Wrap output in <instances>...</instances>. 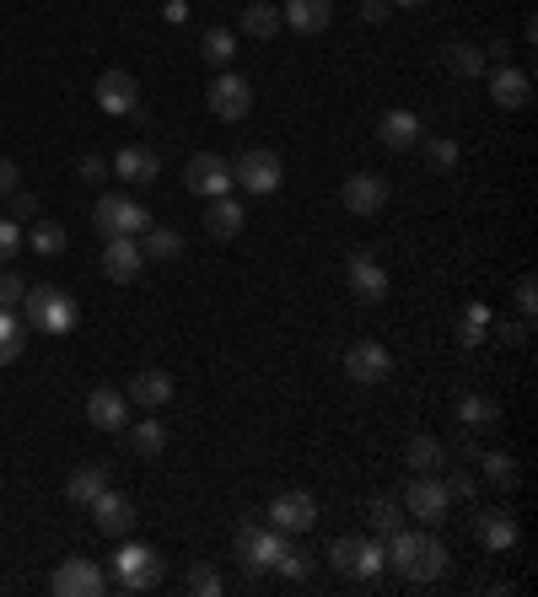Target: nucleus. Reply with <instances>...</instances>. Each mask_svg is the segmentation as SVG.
I'll return each instance as SVG.
<instances>
[{
	"instance_id": "nucleus-47",
	"label": "nucleus",
	"mask_w": 538,
	"mask_h": 597,
	"mask_svg": "<svg viewBox=\"0 0 538 597\" xmlns=\"http://www.w3.org/2000/svg\"><path fill=\"white\" fill-rule=\"evenodd\" d=\"M76 178H81V183H103V178H108V161H103V156H81Z\"/></svg>"
},
{
	"instance_id": "nucleus-17",
	"label": "nucleus",
	"mask_w": 538,
	"mask_h": 597,
	"mask_svg": "<svg viewBox=\"0 0 538 597\" xmlns=\"http://www.w3.org/2000/svg\"><path fill=\"white\" fill-rule=\"evenodd\" d=\"M490 103L507 108V114L528 108V103H534V76H528V70H512V65H496V70H490Z\"/></svg>"
},
{
	"instance_id": "nucleus-53",
	"label": "nucleus",
	"mask_w": 538,
	"mask_h": 597,
	"mask_svg": "<svg viewBox=\"0 0 538 597\" xmlns=\"http://www.w3.org/2000/svg\"><path fill=\"white\" fill-rule=\"evenodd\" d=\"M388 5H404V11H420V5H431V0H388Z\"/></svg>"
},
{
	"instance_id": "nucleus-25",
	"label": "nucleus",
	"mask_w": 538,
	"mask_h": 597,
	"mask_svg": "<svg viewBox=\"0 0 538 597\" xmlns=\"http://www.w3.org/2000/svg\"><path fill=\"white\" fill-rule=\"evenodd\" d=\"M103 490H108V468H103V463H87V468H76V473L65 479V495H71V506H92Z\"/></svg>"
},
{
	"instance_id": "nucleus-37",
	"label": "nucleus",
	"mask_w": 538,
	"mask_h": 597,
	"mask_svg": "<svg viewBox=\"0 0 538 597\" xmlns=\"http://www.w3.org/2000/svg\"><path fill=\"white\" fill-rule=\"evenodd\" d=\"M372 528H377V538H394V533L404 528V501L377 495V501H372Z\"/></svg>"
},
{
	"instance_id": "nucleus-23",
	"label": "nucleus",
	"mask_w": 538,
	"mask_h": 597,
	"mask_svg": "<svg viewBox=\"0 0 538 597\" xmlns=\"http://www.w3.org/2000/svg\"><path fill=\"white\" fill-rule=\"evenodd\" d=\"M377 141L388 151H414L420 146V114H409V108H388L383 119H377Z\"/></svg>"
},
{
	"instance_id": "nucleus-4",
	"label": "nucleus",
	"mask_w": 538,
	"mask_h": 597,
	"mask_svg": "<svg viewBox=\"0 0 538 597\" xmlns=\"http://www.w3.org/2000/svg\"><path fill=\"white\" fill-rule=\"evenodd\" d=\"M92 221H98L103 237H140L151 226V210L140 199H130V194H103L98 210H92Z\"/></svg>"
},
{
	"instance_id": "nucleus-31",
	"label": "nucleus",
	"mask_w": 538,
	"mask_h": 597,
	"mask_svg": "<svg viewBox=\"0 0 538 597\" xmlns=\"http://www.w3.org/2000/svg\"><path fill=\"white\" fill-rule=\"evenodd\" d=\"M447 70H452V76H463V81H474V76H485V70H490V60H485L474 43H463V38H458V43H447Z\"/></svg>"
},
{
	"instance_id": "nucleus-44",
	"label": "nucleus",
	"mask_w": 538,
	"mask_h": 597,
	"mask_svg": "<svg viewBox=\"0 0 538 597\" xmlns=\"http://www.w3.org/2000/svg\"><path fill=\"white\" fill-rule=\"evenodd\" d=\"M189 593H200V597H216V593H221V576H216L210 566H194V571H189Z\"/></svg>"
},
{
	"instance_id": "nucleus-26",
	"label": "nucleus",
	"mask_w": 538,
	"mask_h": 597,
	"mask_svg": "<svg viewBox=\"0 0 538 597\" xmlns=\"http://www.w3.org/2000/svg\"><path fill=\"white\" fill-rule=\"evenodd\" d=\"M458 420H463V431H490L501 420V404L490 393H463L458 399Z\"/></svg>"
},
{
	"instance_id": "nucleus-1",
	"label": "nucleus",
	"mask_w": 538,
	"mask_h": 597,
	"mask_svg": "<svg viewBox=\"0 0 538 597\" xmlns=\"http://www.w3.org/2000/svg\"><path fill=\"white\" fill-rule=\"evenodd\" d=\"M383 549H388V566L399 571L404 582H414V587H425V582H436L447 571V544L431 538V533L399 528L394 538H383Z\"/></svg>"
},
{
	"instance_id": "nucleus-30",
	"label": "nucleus",
	"mask_w": 538,
	"mask_h": 597,
	"mask_svg": "<svg viewBox=\"0 0 538 597\" xmlns=\"http://www.w3.org/2000/svg\"><path fill=\"white\" fill-rule=\"evenodd\" d=\"M200 54H205V65L232 70V60H238V33H232V27H210L205 43H200Z\"/></svg>"
},
{
	"instance_id": "nucleus-40",
	"label": "nucleus",
	"mask_w": 538,
	"mask_h": 597,
	"mask_svg": "<svg viewBox=\"0 0 538 597\" xmlns=\"http://www.w3.org/2000/svg\"><path fill=\"white\" fill-rule=\"evenodd\" d=\"M485 323H490V307H479V301H474V307H469V317L458 323V339H463V345H479V339H485Z\"/></svg>"
},
{
	"instance_id": "nucleus-27",
	"label": "nucleus",
	"mask_w": 538,
	"mask_h": 597,
	"mask_svg": "<svg viewBox=\"0 0 538 597\" xmlns=\"http://www.w3.org/2000/svg\"><path fill=\"white\" fill-rule=\"evenodd\" d=\"M172 399V377L167 372H140L130 382V404H140V410H162Z\"/></svg>"
},
{
	"instance_id": "nucleus-36",
	"label": "nucleus",
	"mask_w": 538,
	"mask_h": 597,
	"mask_svg": "<svg viewBox=\"0 0 538 597\" xmlns=\"http://www.w3.org/2000/svg\"><path fill=\"white\" fill-rule=\"evenodd\" d=\"M479 468H485V479H490V484L517 490V457H512V452H485V457H479Z\"/></svg>"
},
{
	"instance_id": "nucleus-35",
	"label": "nucleus",
	"mask_w": 538,
	"mask_h": 597,
	"mask_svg": "<svg viewBox=\"0 0 538 597\" xmlns=\"http://www.w3.org/2000/svg\"><path fill=\"white\" fill-rule=\"evenodd\" d=\"M404 457H409V468H414V473H436V468L447 463V452H441V442H431V437H409V447H404Z\"/></svg>"
},
{
	"instance_id": "nucleus-9",
	"label": "nucleus",
	"mask_w": 538,
	"mask_h": 597,
	"mask_svg": "<svg viewBox=\"0 0 538 597\" xmlns=\"http://www.w3.org/2000/svg\"><path fill=\"white\" fill-rule=\"evenodd\" d=\"M232 183L238 189H248V194H274L280 183H285V161L274 156V151H243L238 161H232Z\"/></svg>"
},
{
	"instance_id": "nucleus-48",
	"label": "nucleus",
	"mask_w": 538,
	"mask_h": 597,
	"mask_svg": "<svg viewBox=\"0 0 538 597\" xmlns=\"http://www.w3.org/2000/svg\"><path fill=\"white\" fill-rule=\"evenodd\" d=\"M33 216H38V194H22L16 189L11 194V221H33Z\"/></svg>"
},
{
	"instance_id": "nucleus-6",
	"label": "nucleus",
	"mask_w": 538,
	"mask_h": 597,
	"mask_svg": "<svg viewBox=\"0 0 538 597\" xmlns=\"http://www.w3.org/2000/svg\"><path fill=\"white\" fill-rule=\"evenodd\" d=\"M205 103H210V114H216L221 125H238V119H248V108H254V87H248V76L221 70V76L205 87Z\"/></svg>"
},
{
	"instance_id": "nucleus-49",
	"label": "nucleus",
	"mask_w": 538,
	"mask_h": 597,
	"mask_svg": "<svg viewBox=\"0 0 538 597\" xmlns=\"http://www.w3.org/2000/svg\"><path fill=\"white\" fill-rule=\"evenodd\" d=\"M11 194H16V161L0 156V199H11Z\"/></svg>"
},
{
	"instance_id": "nucleus-3",
	"label": "nucleus",
	"mask_w": 538,
	"mask_h": 597,
	"mask_svg": "<svg viewBox=\"0 0 538 597\" xmlns=\"http://www.w3.org/2000/svg\"><path fill=\"white\" fill-rule=\"evenodd\" d=\"M22 317L38 328V334H71L76 328V317H81V307L71 291H60V286H27V297H22Z\"/></svg>"
},
{
	"instance_id": "nucleus-14",
	"label": "nucleus",
	"mask_w": 538,
	"mask_h": 597,
	"mask_svg": "<svg viewBox=\"0 0 538 597\" xmlns=\"http://www.w3.org/2000/svg\"><path fill=\"white\" fill-rule=\"evenodd\" d=\"M340 205H345L350 216H377V210L388 205V178H383V172H350V178L340 183Z\"/></svg>"
},
{
	"instance_id": "nucleus-8",
	"label": "nucleus",
	"mask_w": 538,
	"mask_h": 597,
	"mask_svg": "<svg viewBox=\"0 0 538 597\" xmlns=\"http://www.w3.org/2000/svg\"><path fill=\"white\" fill-rule=\"evenodd\" d=\"M404 511L409 517H420L425 528H436V522H447V506H452V495H447V484L436 479V473H414L409 484H404Z\"/></svg>"
},
{
	"instance_id": "nucleus-16",
	"label": "nucleus",
	"mask_w": 538,
	"mask_h": 597,
	"mask_svg": "<svg viewBox=\"0 0 538 597\" xmlns=\"http://www.w3.org/2000/svg\"><path fill=\"white\" fill-rule=\"evenodd\" d=\"M98 108L114 114V119H130L134 108H140V87H134L130 70H103L98 76Z\"/></svg>"
},
{
	"instance_id": "nucleus-12",
	"label": "nucleus",
	"mask_w": 538,
	"mask_h": 597,
	"mask_svg": "<svg viewBox=\"0 0 538 597\" xmlns=\"http://www.w3.org/2000/svg\"><path fill=\"white\" fill-rule=\"evenodd\" d=\"M49 587L60 597H103L108 593V571L98 560H87V555H71V560H60V571H54Z\"/></svg>"
},
{
	"instance_id": "nucleus-19",
	"label": "nucleus",
	"mask_w": 538,
	"mask_h": 597,
	"mask_svg": "<svg viewBox=\"0 0 538 597\" xmlns=\"http://www.w3.org/2000/svg\"><path fill=\"white\" fill-rule=\"evenodd\" d=\"M108 172H119V183H156L162 178V156L151 146H119L114 156H108Z\"/></svg>"
},
{
	"instance_id": "nucleus-24",
	"label": "nucleus",
	"mask_w": 538,
	"mask_h": 597,
	"mask_svg": "<svg viewBox=\"0 0 538 597\" xmlns=\"http://www.w3.org/2000/svg\"><path fill=\"white\" fill-rule=\"evenodd\" d=\"M243 221H248V216H243V205H238L232 194H216L210 210H205V232H210L216 243H232V237L243 232Z\"/></svg>"
},
{
	"instance_id": "nucleus-10",
	"label": "nucleus",
	"mask_w": 538,
	"mask_h": 597,
	"mask_svg": "<svg viewBox=\"0 0 538 597\" xmlns=\"http://www.w3.org/2000/svg\"><path fill=\"white\" fill-rule=\"evenodd\" d=\"M183 189H189V194H200V199L232 194V189H238V183H232V161H227V156H216V151L189 156V167H183Z\"/></svg>"
},
{
	"instance_id": "nucleus-13",
	"label": "nucleus",
	"mask_w": 538,
	"mask_h": 597,
	"mask_svg": "<svg viewBox=\"0 0 538 597\" xmlns=\"http://www.w3.org/2000/svg\"><path fill=\"white\" fill-rule=\"evenodd\" d=\"M265 517H269V528H280V533H312L318 528V501L307 490H285V495L269 501Z\"/></svg>"
},
{
	"instance_id": "nucleus-41",
	"label": "nucleus",
	"mask_w": 538,
	"mask_h": 597,
	"mask_svg": "<svg viewBox=\"0 0 538 597\" xmlns=\"http://www.w3.org/2000/svg\"><path fill=\"white\" fill-rule=\"evenodd\" d=\"M22 254V221H11V216H0V270L11 264Z\"/></svg>"
},
{
	"instance_id": "nucleus-38",
	"label": "nucleus",
	"mask_w": 538,
	"mask_h": 597,
	"mask_svg": "<svg viewBox=\"0 0 538 597\" xmlns=\"http://www.w3.org/2000/svg\"><path fill=\"white\" fill-rule=\"evenodd\" d=\"M130 431V447L140 457H156V452L167 447V431H162V420H140V426H125Z\"/></svg>"
},
{
	"instance_id": "nucleus-45",
	"label": "nucleus",
	"mask_w": 538,
	"mask_h": 597,
	"mask_svg": "<svg viewBox=\"0 0 538 597\" xmlns=\"http://www.w3.org/2000/svg\"><path fill=\"white\" fill-rule=\"evenodd\" d=\"M512 297H517V312H523V317H528V323H534V312H538V286H534V275H523V281H517V291H512Z\"/></svg>"
},
{
	"instance_id": "nucleus-11",
	"label": "nucleus",
	"mask_w": 538,
	"mask_h": 597,
	"mask_svg": "<svg viewBox=\"0 0 538 597\" xmlns=\"http://www.w3.org/2000/svg\"><path fill=\"white\" fill-rule=\"evenodd\" d=\"M345 286H350V297L367 301V307L388 301V270L377 264V254H372V248H356V254L345 259Z\"/></svg>"
},
{
	"instance_id": "nucleus-7",
	"label": "nucleus",
	"mask_w": 538,
	"mask_h": 597,
	"mask_svg": "<svg viewBox=\"0 0 538 597\" xmlns=\"http://www.w3.org/2000/svg\"><path fill=\"white\" fill-rule=\"evenodd\" d=\"M345 377H350L356 388H383V382L394 377V355H388V345H377V339H356V345L345 350Z\"/></svg>"
},
{
	"instance_id": "nucleus-5",
	"label": "nucleus",
	"mask_w": 538,
	"mask_h": 597,
	"mask_svg": "<svg viewBox=\"0 0 538 597\" xmlns=\"http://www.w3.org/2000/svg\"><path fill=\"white\" fill-rule=\"evenodd\" d=\"M280 549H285V533L280 528H259V522H243L238 528V560H243V571L248 576H259V571H274V560H280Z\"/></svg>"
},
{
	"instance_id": "nucleus-39",
	"label": "nucleus",
	"mask_w": 538,
	"mask_h": 597,
	"mask_svg": "<svg viewBox=\"0 0 538 597\" xmlns=\"http://www.w3.org/2000/svg\"><path fill=\"white\" fill-rule=\"evenodd\" d=\"M274 571H280L285 582H307V576H312V555H307V549H296V544H285V549H280V560H274Z\"/></svg>"
},
{
	"instance_id": "nucleus-2",
	"label": "nucleus",
	"mask_w": 538,
	"mask_h": 597,
	"mask_svg": "<svg viewBox=\"0 0 538 597\" xmlns=\"http://www.w3.org/2000/svg\"><path fill=\"white\" fill-rule=\"evenodd\" d=\"M162 576H167V560H162L151 544H125V538H119V555H114V576H108V587L140 597V593H156Z\"/></svg>"
},
{
	"instance_id": "nucleus-32",
	"label": "nucleus",
	"mask_w": 538,
	"mask_h": 597,
	"mask_svg": "<svg viewBox=\"0 0 538 597\" xmlns=\"http://www.w3.org/2000/svg\"><path fill=\"white\" fill-rule=\"evenodd\" d=\"M140 237H145V243H140V254H145V259H156V264H167V259H178V254H183V237H178L172 226H145Z\"/></svg>"
},
{
	"instance_id": "nucleus-33",
	"label": "nucleus",
	"mask_w": 538,
	"mask_h": 597,
	"mask_svg": "<svg viewBox=\"0 0 538 597\" xmlns=\"http://www.w3.org/2000/svg\"><path fill=\"white\" fill-rule=\"evenodd\" d=\"M243 33H248V38H274V33H280V5L248 0V11H243Z\"/></svg>"
},
{
	"instance_id": "nucleus-34",
	"label": "nucleus",
	"mask_w": 538,
	"mask_h": 597,
	"mask_svg": "<svg viewBox=\"0 0 538 597\" xmlns=\"http://www.w3.org/2000/svg\"><path fill=\"white\" fill-rule=\"evenodd\" d=\"M361 549H367V538H361V533H345V538H334V544H329V566H334L340 576H356Z\"/></svg>"
},
{
	"instance_id": "nucleus-29",
	"label": "nucleus",
	"mask_w": 538,
	"mask_h": 597,
	"mask_svg": "<svg viewBox=\"0 0 538 597\" xmlns=\"http://www.w3.org/2000/svg\"><path fill=\"white\" fill-rule=\"evenodd\" d=\"M27 350V317L16 307H0V366H11Z\"/></svg>"
},
{
	"instance_id": "nucleus-51",
	"label": "nucleus",
	"mask_w": 538,
	"mask_h": 597,
	"mask_svg": "<svg viewBox=\"0 0 538 597\" xmlns=\"http://www.w3.org/2000/svg\"><path fill=\"white\" fill-rule=\"evenodd\" d=\"M485 60H496V65H507V60H512V43H507V38H490V54H485Z\"/></svg>"
},
{
	"instance_id": "nucleus-21",
	"label": "nucleus",
	"mask_w": 538,
	"mask_h": 597,
	"mask_svg": "<svg viewBox=\"0 0 538 597\" xmlns=\"http://www.w3.org/2000/svg\"><path fill=\"white\" fill-rule=\"evenodd\" d=\"M140 270H145L140 243H134V237H108V248H103V275H108L114 286H130Z\"/></svg>"
},
{
	"instance_id": "nucleus-20",
	"label": "nucleus",
	"mask_w": 538,
	"mask_h": 597,
	"mask_svg": "<svg viewBox=\"0 0 538 597\" xmlns=\"http://www.w3.org/2000/svg\"><path fill=\"white\" fill-rule=\"evenodd\" d=\"M329 16H334V0H285L280 5V27H291L302 38H318L329 27Z\"/></svg>"
},
{
	"instance_id": "nucleus-28",
	"label": "nucleus",
	"mask_w": 538,
	"mask_h": 597,
	"mask_svg": "<svg viewBox=\"0 0 538 597\" xmlns=\"http://www.w3.org/2000/svg\"><path fill=\"white\" fill-rule=\"evenodd\" d=\"M65 226L60 221H33V232H22V248H33L38 259H60L65 254Z\"/></svg>"
},
{
	"instance_id": "nucleus-52",
	"label": "nucleus",
	"mask_w": 538,
	"mask_h": 597,
	"mask_svg": "<svg viewBox=\"0 0 538 597\" xmlns=\"http://www.w3.org/2000/svg\"><path fill=\"white\" fill-rule=\"evenodd\" d=\"M501 339H507V345H528V317L512 323V328H501Z\"/></svg>"
},
{
	"instance_id": "nucleus-15",
	"label": "nucleus",
	"mask_w": 538,
	"mask_h": 597,
	"mask_svg": "<svg viewBox=\"0 0 538 597\" xmlns=\"http://www.w3.org/2000/svg\"><path fill=\"white\" fill-rule=\"evenodd\" d=\"M92 522H98V533H103V538H114V544H119V538H130V533H134V501H130V495H119V490L108 484V490L92 501Z\"/></svg>"
},
{
	"instance_id": "nucleus-22",
	"label": "nucleus",
	"mask_w": 538,
	"mask_h": 597,
	"mask_svg": "<svg viewBox=\"0 0 538 597\" xmlns=\"http://www.w3.org/2000/svg\"><path fill=\"white\" fill-rule=\"evenodd\" d=\"M474 533H479V544H485L490 555H512L517 538H523V528H517L512 511H485V517H474Z\"/></svg>"
},
{
	"instance_id": "nucleus-18",
	"label": "nucleus",
	"mask_w": 538,
	"mask_h": 597,
	"mask_svg": "<svg viewBox=\"0 0 538 597\" xmlns=\"http://www.w3.org/2000/svg\"><path fill=\"white\" fill-rule=\"evenodd\" d=\"M130 393H119V388H92L87 393V420L98 426V431H125L130 426Z\"/></svg>"
},
{
	"instance_id": "nucleus-50",
	"label": "nucleus",
	"mask_w": 538,
	"mask_h": 597,
	"mask_svg": "<svg viewBox=\"0 0 538 597\" xmlns=\"http://www.w3.org/2000/svg\"><path fill=\"white\" fill-rule=\"evenodd\" d=\"M388 11H394L388 0H367V5H361V22H388Z\"/></svg>"
},
{
	"instance_id": "nucleus-43",
	"label": "nucleus",
	"mask_w": 538,
	"mask_h": 597,
	"mask_svg": "<svg viewBox=\"0 0 538 597\" xmlns=\"http://www.w3.org/2000/svg\"><path fill=\"white\" fill-rule=\"evenodd\" d=\"M22 297H27V281L16 270H0V307H22Z\"/></svg>"
},
{
	"instance_id": "nucleus-42",
	"label": "nucleus",
	"mask_w": 538,
	"mask_h": 597,
	"mask_svg": "<svg viewBox=\"0 0 538 597\" xmlns=\"http://www.w3.org/2000/svg\"><path fill=\"white\" fill-rule=\"evenodd\" d=\"M425 161H431L436 172H452V167H458V146L441 141V135H431V141H425Z\"/></svg>"
},
{
	"instance_id": "nucleus-46",
	"label": "nucleus",
	"mask_w": 538,
	"mask_h": 597,
	"mask_svg": "<svg viewBox=\"0 0 538 597\" xmlns=\"http://www.w3.org/2000/svg\"><path fill=\"white\" fill-rule=\"evenodd\" d=\"M441 484H447L452 501H474V495H479V479H474V473H452V479H441Z\"/></svg>"
}]
</instances>
